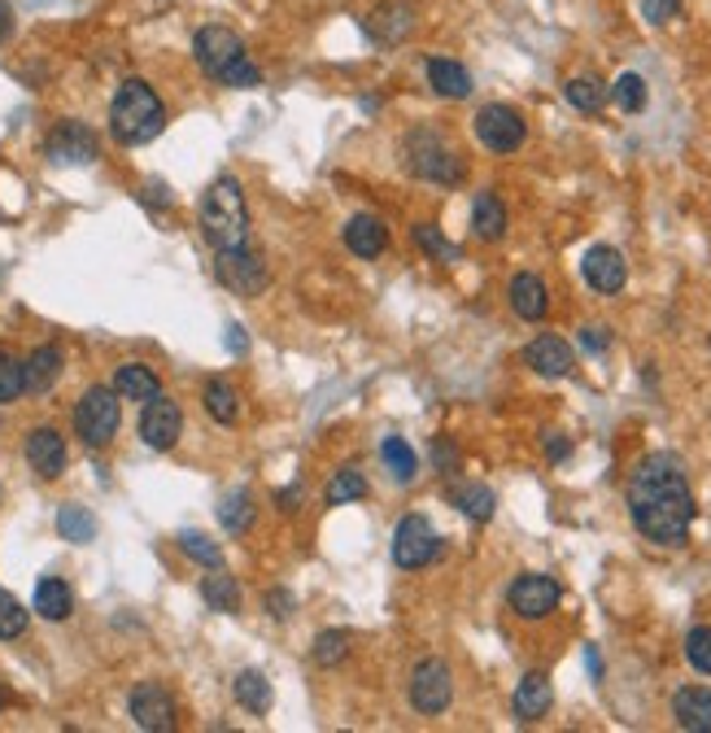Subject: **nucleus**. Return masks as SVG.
<instances>
[{"label":"nucleus","instance_id":"obj_2","mask_svg":"<svg viewBox=\"0 0 711 733\" xmlns=\"http://www.w3.org/2000/svg\"><path fill=\"white\" fill-rule=\"evenodd\" d=\"M162 127H166V105H162V96L153 92V83H144V79H123L118 92H114V101H110V136H114L118 145L136 148V145L157 141Z\"/></svg>","mask_w":711,"mask_h":733},{"label":"nucleus","instance_id":"obj_13","mask_svg":"<svg viewBox=\"0 0 711 733\" xmlns=\"http://www.w3.org/2000/svg\"><path fill=\"white\" fill-rule=\"evenodd\" d=\"M184 433V411L179 402H171L166 393H153L141 411V437L148 450H175V441Z\"/></svg>","mask_w":711,"mask_h":733},{"label":"nucleus","instance_id":"obj_27","mask_svg":"<svg viewBox=\"0 0 711 733\" xmlns=\"http://www.w3.org/2000/svg\"><path fill=\"white\" fill-rule=\"evenodd\" d=\"M114 393L123 398V402H148L153 393H162V380H157V371L144 363H123L114 371Z\"/></svg>","mask_w":711,"mask_h":733},{"label":"nucleus","instance_id":"obj_7","mask_svg":"<svg viewBox=\"0 0 711 733\" xmlns=\"http://www.w3.org/2000/svg\"><path fill=\"white\" fill-rule=\"evenodd\" d=\"M214 276H218L223 289H231L236 297H258L267 289V280H271L267 262H262L258 254H249V245H240V249H218V254H214Z\"/></svg>","mask_w":711,"mask_h":733},{"label":"nucleus","instance_id":"obj_6","mask_svg":"<svg viewBox=\"0 0 711 733\" xmlns=\"http://www.w3.org/2000/svg\"><path fill=\"white\" fill-rule=\"evenodd\" d=\"M436 550H441V537H436L427 515H402L398 519V528H393V564L402 572L427 568L436 559Z\"/></svg>","mask_w":711,"mask_h":733},{"label":"nucleus","instance_id":"obj_8","mask_svg":"<svg viewBox=\"0 0 711 733\" xmlns=\"http://www.w3.org/2000/svg\"><path fill=\"white\" fill-rule=\"evenodd\" d=\"M127 712L148 733H171L179 725V703H175V694L162 681H141L132 690V699H127Z\"/></svg>","mask_w":711,"mask_h":733},{"label":"nucleus","instance_id":"obj_49","mask_svg":"<svg viewBox=\"0 0 711 733\" xmlns=\"http://www.w3.org/2000/svg\"><path fill=\"white\" fill-rule=\"evenodd\" d=\"M546 454H550V463H564L571 454V441L564 437V433H550V437H546Z\"/></svg>","mask_w":711,"mask_h":733},{"label":"nucleus","instance_id":"obj_35","mask_svg":"<svg viewBox=\"0 0 711 733\" xmlns=\"http://www.w3.org/2000/svg\"><path fill=\"white\" fill-rule=\"evenodd\" d=\"M310 660L319 663V668L346 663L350 660V633H346V629H323V633L315 638V647H310Z\"/></svg>","mask_w":711,"mask_h":733},{"label":"nucleus","instance_id":"obj_39","mask_svg":"<svg viewBox=\"0 0 711 733\" xmlns=\"http://www.w3.org/2000/svg\"><path fill=\"white\" fill-rule=\"evenodd\" d=\"M179 550L193 559V564H202V568H223V546L210 541L206 533H179Z\"/></svg>","mask_w":711,"mask_h":733},{"label":"nucleus","instance_id":"obj_1","mask_svg":"<svg viewBox=\"0 0 711 733\" xmlns=\"http://www.w3.org/2000/svg\"><path fill=\"white\" fill-rule=\"evenodd\" d=\"M629 515L646 541L655 546H686L694 524V494L686 481L681 458L672 454H646L629 476Z\"/></svg>","mask_w":711,"mask_h":733},{"label":"nucleus","instance_id":"obj_36","mask_svg":"<svg viewBox=\"0 0 711 733\" xmlns=\"http://www.w3.org/2000/svg\"><path fill=\"white\" fill-rule=\"evenodd\" d=\"M323 498H328V507H346V503H358V498H367V476H362V472H354V467L337 472V476L328 481Z\"/></svg>","mask_w":711,"mask_h":733},{"label":"nucleus","instance_id":"obj_38","mask_svg":"<svg viewBox=\"0 0 711 733\" xmlns=\"http://www.w3.org/2000/svg\"><path fill=\"white\" fill-rule=\"evenodd\" d=\"M58 533H62V541H74V546H83V541H92L96 537V519L92 512H83V507H62L58 512Z\"/></svg>","mask_w":711,"mask_h":733},{"label":"nucleus","instance_id":"obj_16","mask_svg":"<svg viewBox=\"0 0 711 733\" xmlns=\"http://www.w3.org/2000/svg\"><path fill=\"white\" fill-rule=\"evenodd\" d=\"M27 463H31V472L40 481H58L66 472V437L58 429H49V424L31 429L27 433Z\"/></svg>","mask_w":711,"mask_h":733},{"label":"nucleus","instance_id":"obj_11","mask_svg":"<svg viewBox=\"0 0 711 733\" xmlns=\"http://www.w3.org/2000/svg\"><path fill=\"white\" fill-rule=\"evenodd\" d=\"M524 136H528V127H524V114L519 110H511V105H481V114H476V141L490 148V153H515V148L524 145Z\"/></svg>","mask_w":711,"mask_h":733},{"label":"nucleus","instance_id":"obj_46","mask_svg":"<svg viewBox=\"0 0 711 733\" xmlns=\"http://www.w3.org/2000/svg\"><path fill=\"white\" fill-rule=\"evenodd\" d=\"M262 607H267L276 620H288L297 602H292V593H288V589H267V593H262Z\"/></svg>","mask_w":711,"mask_h":733},{"label":"nucleus","instance_id":"obj_14","mask_svg":"<svg viewBox=\"0 0 711 733\" xmlns=\"http://www.w3.org/2000/svg\"><path fill=\"white\" fill-rule=\"evenodd\" d=\"M44 153H49V162H58V166H87V162H96V136H92V127H83V123H58L53 132H49V141H44Z\"/></svg>","mask_w":711,"mask_h":733},{"label":"nucleus","instance_id":"obj_20","mask_svg":"<svg viewBox=\"0 0 711 733\" xmlns=\"http://www.w3.org/2000/svg\"><path fill=\"white\" fill-rule=\"evenodd\" d=\"M672 716L686 733H711V690L708 685H686L672 694Z\"/></svg>","mask_w":711,"mask_h":733},{"label":"nucleus","instance_id":"obj_48","mask_svg":"<svg viewBox=\"0 0 711 733\" xmlns=\"http://www.w3.org/2000/svg\"><path fill=\"white\" fill-rule=\"evenodd\" d=\"M607 341H611V337H607V328H580V345H585L589 354H602V350H607Z\"/></svg>","mask_w":711,"mask_h":733},{"label":"nucleus","instance_id":"obj_47","mask_svg":"<svg viewBox=\"0 0 711 733\" xmlns=\"http://www.w3.org/2000/svg\"><path fill=\"white\" fill-rule=\"evenodd\" d=\"M432 458H436V467H441L445 476L458 467V450L450 445V437H436V445H432Z\"/></svg>","mask_w":711,"mask_h":733},{"label":"nucleus","instance_id":"obj_43","mask_svg":"<svg viewBox=\"0 0 711 733\" xmlns=\"http://www.w3.org/2000/svg\"><path fill=\"white\" fill-rule=\"evenodd\" d=\"M686 660L694 663L699 672H708L711 677V629L708 624H699V629L686 633Z\"/></svg>","mask_w":711,"mask_h":733},{"label":"nucleus","instance_id":"obj_15","mask_svg":"<svg viewBox=\"0 0 711 733\" xmlns=\"http://www.w3.org/2000/svg\"><path fill=\"white\" fill-rule=\"evenodd\" d=\"M580 276H585V285L594 289V293H620L625 289V280H629V262H625V254L616 249V245H594L585 258H580Z\"/></svg>","mask_w":711,"mask_h":733},{"label":"nucleus","instance_id":"obj_32","mask_svg":"<svg viewBox=\"0 0 711 733\" xmlns=\"http://www.w3.org/2000/svg\"><path fill=\"white\" fill-rule=\"evenodd\" d=\"M564 96H568L571 110H580V114H598L602 105H607V87H602V79H594V74H576L564 83Z\"/></svg>","mask_w":711,"mask_h":733},{"label":"nucleus","instance_id":"obj_44","mask_svg":"<svg viewBox=\"0 0 711 733\" xmlns=\"http://www.w3.org/2000/svg\"><path fill=\"white\" fill-rule=\"evenodd\" d=\"M218 83H223V87H258V83H262V71H258L254 58L245 53V58H236L227 71L218 74Z\"/></svg>","mask_w":711,"mask_h":733},{"label":"nucleus","instance_id":"obj_5","mask_svg":"<svg viewBox=\"0 0 711 733\" xmlns=\"http://www.w3.org/2000/svg\"><path fill=\"white\" fill-rule=\"evenodd\" d=\"M123 424V398L114 393V384H92L79 402H74V433L87 450H105L110 441L118 437Z\"/></svg>","mask_w":711,"mask_h":733},{"label":"nucleus","instance_id":"obj_33","mask_svg":"<svg viewBox=\"0 0 711 733\" xmlns=\"http://www.w3.org/2000/svg\"><path fill=\"white\" fill-rule=\"evenodd\" d=\"M380 458H384V467L393 472V481L398 485H411L415 481V472H420V458H415V450L406 445L402 437H384L380 441Z\"/></svg>","mask_w":711,"mask_h":733},{"label":"nucleus","instance_id":"obj_28","mask_svg":"<svg viewBox=\"0 0 711 733\" xmlns=\"http://www.w3.org/2000/svg\"><path fill=\"white\" fill-rule=\"evenodd\" d=\"M472 231H476V240H502L506 236V206H502L498 193H476V202H472Z\"/></svg>","mask_w":711,"mask_h":733},{"label":"nucleus","instance_id":"obj_18","mask_svg":"<svg viewBox=\"0 0 711 733\" xmlns=\"http://www.w3.org/2000/svg\"><path fill=\"white\" fill-rule=\"evenodd\" d=\"M411 27H415V9L402 4V0H384L367 18V31H371L375 44H402L411 35Z\"/></svg>","mask_w":711,"mask_h":733},{"label":"nucleus","instance_id":"obj_12","mask_svg":"<svg viewBox=\"0 0 711 733\" xmlns=\"http://www.w3.org/2000/svg\"><path fill=\"white\" fill-rule=\"evenodd\" d=\"M193 58H197V66L210 74V79H218L236 58H245V40H240L231 27L210 22V27H202V31L193 35Z\"/></svg>","mask_w":711,"mask_h":733},{"label":"nucleus","instance_id":"obj_31","mask_svg":"<svg viewBox=\"0 0 711 733\" xmlns=\"http://www.w3.org/2000/svg\"><path fill=\"white\" fill-rule=\"evenodd\" d=\"M202 598H206V607L218 611V616H236L240 611V586L223 568H210V577L202 581Z\"/></svg>","mask_w":711,"mask_h":733},{"label":"nucleus","instance_id":"obj_19","mask_svg":"<svg viewBox=\"0 0 711 733\" xmlns=\"http://www.w3.org/2000/svg\"><path fill=\"white\" fill-rule=\"evenodd\" d=\"M550 703H555L550 677H546V672H524V681L515 685V699H511V708H515V721H524V725H537V721L550 712Z\"/></svg>","mask_w":711,"mask_h":733},{"label":"nucleus","instance_id":"obj_51","mask_svg":"<svg viewBox=\"0 0 711 733\" xmlns=\"http://www.w3.org/2000/svg\"><path fill=\"white\" fill-rule=\"evenodd\" d=\"M13 35V4L9 0H0V44Z\"/></svg>","mask_w":711,"mask_h":733},{"label":"nucleus","instance_id":"obj_21","mask_svg":"<svg viewBox=\"0 0 711 733\" xmlns=\"http://www.w3.org/2000/svg\"><path fill=\"white\" fill-rule=\"evenodd\" d=\"M511 310L524 319V323H537V319H546V310H550V293H546V285L533 276V271H519L515 280H511Z\"/></svg>","mask_w":711,"mask_h":733},{"label":"nucleus","instance_id":"obj_10","mask_svg":"<svg viewBox=\"0 0 711 733\" xmlns=\"http://www.w3.org/2000/svg\"><path fill=\"white\" fill-rule=\"evenodd\" d=\"M559 598H564L559 581L555 577H542V572H524V577H515L511 589H506V602H511V611L519 620H546L559 607Z\"/></svg>","mask_w":711,"mask_h":733},{"label":"nucleus","instance_id":"obj_17","mask_svg":"<svg viewBox=\"0 0 711 733\" xmlns=\"http://www.w3.org/2000/svg\"><path fill=\"white\" fill-rule=\"evenodd\" d=\"M524 363L533 366L537 375H546V380H564V375H571V366H576V354H571V345L564 337L542 332V337H533L524 345Z\"/></svg>","mask_w":711,"mask_h":733},{"label":"nucleus","instance_id":"obj_29","mask_svg":"<svg viewBox=\"0 0 711 733\" xmlns=\"http://www.w3.org/2000/svg\"><path fill=\"white\" fill-rule=\"evenodd\" d=\"M35 611H40L44 620H71V611H74L71 586H66L62 577H44V581L35 586Z\"/></svg>","mask_w":711,"mask_h":733},{"label":"nucleus","instance_id":"obj_22","mask_svg":"<svg viewBox=\"0 0 711 733\" xmlns=\"http://www.w3.org/2000/svg\"><path fill=\"white\" fill-rule=\"evenodd\" d=\"M346 249L354 258H380L389 249V227L375 219V215H354L346 223Z\"/></svg>","mask_w":711,"mask_h":733},{"label":"nucleus","instance_id":"obj_52","mask_svg":"<svg viewBox=\"0 0 711 733\" xmlns=\"http://www.w3.org/2000/svg\"><path fill=\"white\" fill-rule=\"evenodd\" d=\"M227 345H231L236 354H245V328H236V323H231V328H227Z\"/></svg>","mask_w":711,"mask_h":733},{"label":"nucleus","instance_id":"obj_26","mask_svg":"<svg viewBox=\"0 0 711 733\" xmlns=\"http://www.w3.org/2000/svg\"><path fill=\"white\" fill-rule=\"evenodd\" d=\"M22 375H27V393H49L62 380V350L58 345L31 350V359L22 363Z\"/></svg>","mask_w":711,"mask_h":733},{"label":"nucleus","instance_id":"obj_3","mask_svg":"<svg viewBox=\"0 0 711 733\" xmlns=\"http://www.w3.org/2000/svg\"><path fill=\"white\" fill-rule=\"evenodd\" d=\"M202 231L206 240L218 249H240L249 245V206H245V193L231 175H218L206 197H202Z\"/></svg>","mask_w":711,"mask_h":733},{"label":"nucleus","instance_id":"obj_50","mask_svg":"<svg viewBox=\"0 0 711 733\" xmlns=\"http://www.w3.org/2000/svg\"><path fill=\"white\" fill-rule=\"evenodd\" d=\"M144 206H162V210H166V206H171L166 184H157V179H153V184H144Z\"/></svg>","mask_w":711,"mask_h":733},{"label":"nucleus","instance_id":"obj_23","mask_svg":"<svg viewBox=\"0 0 711 733\" xmlns=\"http://www.w3.org/2000/svg\"><path fill=\"white\" fill-rule=\"evenodd\" d=\"M450 503L467 515V519H476V524H490L494 512H498L494 489L481 485V481H458V485H450Z\"/></svg>","mask_w":711,"mask_h":733},{"label":"nucleus","instance_id":"obj_53","mask_svg":"<svg viewBox=\"0 0 711 733\" xmlns=\"http://www.w3.org/2000/svg\"><path fill=\"white\" fill-rule=\"evenodd\" d=\"M292 503H297V489H285L280 494V512H292Z\"/></svg>","mask_w":711,"mask_h":733},{"label":"nucleus","instance_id":"obj_34","mask_svg":"<svg viewBox=\"0 0 711 733\" xmlns=\"http://www.w3.org/2000/svg\"><path fill=\"white\" fill-rule=\"evenodd\" d=\"M202 402H206V415H210L214 424H236L240 420V398H236V389L227 380H210L206 393H202Z\"/></svg>","mask_w":711,"mask_h":733},{"label":"nucleus","instance_id":"obj_42","mask_svg":"<svg viewBox=\"0 0 711 733\" xmlns=\"http://www.w3.org/2000/svg\"><path fill=\"white\" fill-rule=\"evenodd\" d=\"M27 389L22 375V359H13L9 350H0V402H18V393Z\"/></svg>","mask_w":711,"mask_h":733},{"label":"nucleus","instance_id":"obj_30","mask_svg":"<svg viewBox=\"0 0 711 733\" xmlns=\"http://www.w3.org/2000/svg\"><path fill=\"white\" fill-rule=\"evenodd\" d=\"M254 519H258V507H254V494H249V489H236V494H227V498L218 503V524H223L231 537L249 533Z\"/></svg>","mask_w":711,"mask_h":733},{"label":"nucleus","instance_id":"obj_24","mask_svg":"<svg viewBox=\"0 0 711 733\" xmlns=\"http://www.w3.org/2000/svg\"><path fill=\"white\" fill-rule=\"evenodd\" d=\"M427 83H432V92L445 96V101L472 96V74H467V66H458V62H450V58H427Z\"/></svg>","mask_w":711,"mask_h":733},{"label":"nucleus","instance_id":"obj_37","mask_svg":"<svg viewBox=\"0 0 711 733\" xmlns=\"http://www.w3.org/2000/svg\"><path fill=\"white\" fill-rule=\"evenodd\" d=\"M415 245L424 249L432 262H458L463 258V249L454 240H445L441 227H432V223H415Z\"/></svg>","mask_w":711,"mask_h":733},{"label":"nucleus","instance_id":"obj_25","mask_svg":"<svg viewBox=\"0 0 711 733\" xmlns=\"http://www.w3.org/2000/svg\"><path fill=\"white\" fill-rule=\"evenodd\" d=\"M231 694H236V703H240L245 712H254V716H267L271 703H276L271 681H267V672H258V668H245V672L231 681Z\"/></svg>","mask_w":711,"mask_h":733},{"label":"nucleus","instance_id":"obj_54","mask_svg":"<svg viewBox=\"0 0 711 733\" xmlns=\"http://www.w3.org/2000/svg\"><path fill=\"white\" fill-rule=\"evenodd\" d=\"M4 703H9V690H4V681H0V712H4Z\"/></svg>","mask_w":711,"mask_h":733},{"label":"nucleus","instance_id":"obj_40","mask_svg":"<svg viewBox=\"0 0 711 733\" xmlns=\"http://www.w3.org/2000/svg\"><path fill=\"white\" fill-rule=\"evenodd\" d=\"M611 92H616V105H620L625 114H641V110H646V79H641V74L625 71L616 79Z\"/></svg>","mask_w":711,"mask_h":733},{"label":"nucleus","instance_id":"obj_9","mask_svg":"<svg viewBox=\"0 0 711 733\" xmlns=\"http://www.w3.org/2000/svg\"><path fill=\"white\" fill-rule=\"evenodd\" d=\"M454 699V677H450V663L445 660H424L415 663L411 672V708L420 716H441Z\"/></svg>","mask_w":711,"mask_h":733},{"label":"nucleus","instance_id":"obj_45","mask_svg":"<svg viewBox=\"0 0 711 733\" xmlns=\"http://www.w3.org/2000/svg\"><path fill=\"white\" fill-rule=\"evenodd\" d=\"M681 13V0H641V18L650 22V27H663V22H672Z\"/></svg>","mask_w":711,"mask_h":733},{"label":"nucleus","instance_id":"obj_4","mask_svg":"<svg viewBox=\"0 0 711 733\" xmlns=\"http://www.w3.org/2000/svg\"><path fill=\"white\" fill-rule=\"evenodd\" d=\"M402 166H406L411 175L427 179V184H441V188H454V184L467 175L463 157L445 145L432 127H415V132L402 141Z\"/></svg>","mask_w":711,"mask_h":733},{"label":"nucleus","instance_id":"obj_41","mask_svg":"<svg viewBox=\"0 0 711 733\" xmlns=\"http://www.w3.org/2000/svg\"><path fill=\"white\" fill-rule=\"evenodd\" d=\"M27 633V611H22V602L9 593V589H0V642H13V638H22Z\"/></svg>","mask_w":711,"mask_h":733}]
</instances>
